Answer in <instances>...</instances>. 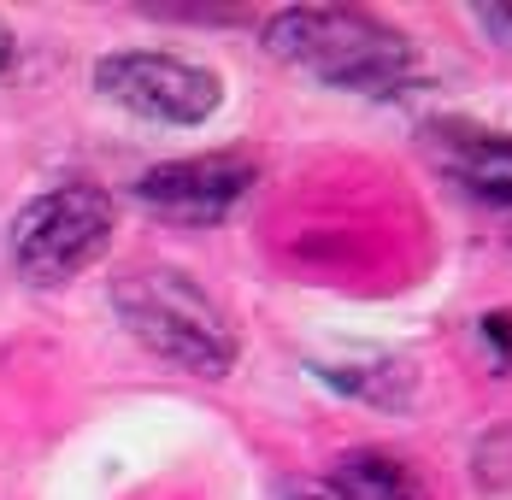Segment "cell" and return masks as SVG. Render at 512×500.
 <instances>
[{"mask_svg":"<svg viewBox=\"0 0 512 500\" xmlns=\"http://www.w3.org/2000/svg\"><path fill=\"white\" fill-rule=\"evenodd\" d=\"M265 48L348 95H401L418 77L412 42L359 6H283L265 18Z\"/></svg>","mask_w":512,"mask_h":500,"instance_id":"cell-1","label":"cell"},{"mask_svg":"<svg viewBox=\"0 0 512 500\" xmlns=\"http://www.w3.org/2000/svg\"><path fill=\"white\" fill-rule=\"evenodd\" d=\"M112 312L142 348L159 353L177 371H189V377L218 383V377L236 371L242 342H236L224 306L177 265H130V271H118L112 277Z\"/></svg>","mask_w":512,"mask_h":500,"instance_id":"cell-2","label":"cell"},{"mask_svg":"<svg viewBox=\"0 0 512 500\" xmlns=\"http://www.w3.org/2000/svg\"><path fill=\"white\" fill-rule=\"evenodd\" d=\"M112 230H118V206L101 183H65V189H48L30 206H18L6 248L24 283L53 289V283L83 277L112 248Z\"/></svg>","mask_w":512,"mask_h":500,"instance_id":"cell-3","label":"cell"},{"mask_svg":"<svg viewBox=\"0 0 512 500\" xmlns=\"http://www.w3.org/2000/svg\"><path fill=\"white\" fill-rule=\"evenodd\" d=\"M95 89L112 106H124L142 124H165V130H201L206 118L224 106V83L218 71H206L195 59L159 48H124L106 53L95 65Z\"/></svg>","mask_w":512,"mask_h":500,"instance_id":"cell-4","label":"cell"},{"mask_svg":"<svg viewBox=\"0 0 512 500\" xmlns=\"http://www.w3.org/2000/svg\"><path fill=\"white\" fill-rule=\"evenodd\" d=\"M259 183L254 153L242 148H212V153H189V159H165L148 165L136 177V200L171 218V224H224L230 212H242L248 195Z\"/></svg>","mask_w":512,"mask_h":500,"instance_id":"cell-5","label":"cell"},{"mask_svg":"<svg viewBox=\"0 0 512 500\" xmlns=\"http://www.w3.org/2000/svg\"><path fill=\"white\" fill-rule=\"evenodd\" d=\"M330 489L342 500H430V483L418 477V465L389 448H348L330 459Z\"/></svg>","mask_w":512,"mask_h":500,"instance_id":"cell-6","label":"cell"},{"mask_svg":"<svg viewBox=\"0 0 512 500\" xmlns=\"http://www.w3.org/2000/svg\"><path fill=\"white\" fill-rule=\"evenodd\" d=\"M330 389L365 400V406H383V412H407L418 400V371L395 353H359V359H336V365H312Z\"/></svg>","mask_w":512,"mask_h":500,"instance_id":"cell-7","label":"cell"},{"mask_svg":"<svg viewBox=\"0 0 512 500\" xmlns=\"http://www.w3.org/2000/svg\"><path fill=\"white\" fill-rule=\"evenodd\" d=\"M436 148L460 177H512V130H477V124H442Z\"/></svg>","mask_w":512,"mask_h":500,"instance_id":"cell-8","label":"cell"},{"mask_svg":"<svg viewBox=\"0 0 512 500\" xmlns=\"http://www.w3.org/2000/svg\"><path fill=\"white\" fill-rule=\"evenodd\" d=\"M477 342L489 348L495 371L507 377V371H512V312H507V306H495V312H483V318H477Z\"/></svg>","mask_w":512,"mask_h":500,"instance_id":"cell-9","label":"cell"},{"mask_svg":"<svg viewBox=\"0 0 512 500\" xmlns=\"http://www.w3.org/2000/svg\"><path fill=\"white\" fill-rule=\"evenodd\" d=\"M465 18H471L495 48L512 53V6H507V0H477V6H465Z\"/></svg>","mask_w":512,"mask_h":500,"instance_id":"cell-10","label":"cell"},{"mask_svg":"<svg viewBox=\"0 0 512 500\" xmlns=\"http://www.w3.org/2000/svg\"><path fill=\"white\" fill-rule=\"evenodd\" d=\"M154 18H177V24H242V6H154Z\"/></svg>","mask_w":512,"mask_h":500,"instance_id":"cell-11","label":"cell"},{"mask_svg":"<svg viewBox=\"0 0 512 500\" xmlns=\"http://www.w3.org/2000/svg\"><path fill=\"white\" fill-rule=\"evenodd\" d=\"M460 183L489 206H512V177H460Z\"/></svg>","mask_w":512,"mask_h":500,"instance_id":"cell-12","label":"cell"},{"mask_svg":"<svg viewBox=\"0 0 512 500\" xmlns=\"http://www.w3.org/2000/svg\"><path fill=\"white\" fill-rule=\"evenodd\" d=\"M289 500H342V495H336L330 483H301V489H295Z\"/></svg>","mask_w":512,"mask_h":500,"instance_id":"cell-13","label":"cell"},{"mask_svg":"<svg viewBox=\"0 0 512 500\" xmlns=\"http://www.w3.org/2000/svg\"><path fill=\"white\" fill-rule=\"evenodd\" d=\"M6 71H12V30L0 24V77H6Z\"/></svg>","mask_w":512,"mask_h":500,"instance_id":"cell-14","label":"cell"}]
</instances>
